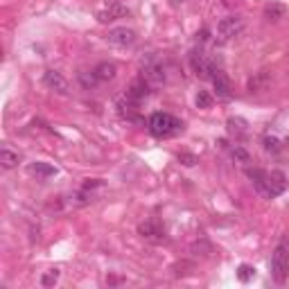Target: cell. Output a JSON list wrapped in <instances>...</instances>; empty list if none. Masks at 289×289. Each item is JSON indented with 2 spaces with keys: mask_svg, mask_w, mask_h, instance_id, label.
Returning <instances> with one entry per match:
<instances>
[{
  "mask_svg": "<svg viewBox=\"0 0 289 289\" xmlns=\"http://www.w3.org/2000/svg\"><path fill=\"white\" fill-rule=\"evenodd\" d=\"M18 161H20V156L16 154V151H12L7 145L0 149V163H3V167L5 170H14L16 165H18Z\"/></svg>",
  "mask_w": 289,
  "mask_h": 289,
  "instance_id": "cell-17",
  "label": "cell"
},
{
  "mask_svg": "<svg viewBox=\"0 0 289 289\" xmlns=\"http://www.w3.org/2000/svg\"><path fill=\"white\" fill-rule=\"evenodd\" d=\"M179 3H185V0H179Z\"/></svg>",
  "mask_w": 289,
  "mask_h": 289,
  "instance_id": "cell-26",
  "label": "cell"
},
{
  "mask_svg": "<svg viewBox=\"0 0 289 289\" xmlns=\"http://www.w3.org/2000/svg\"><path fill=\"white\" fill-rule=\"evenodd\" d=\"M226 127H228V134L235 140H244L249 136V124H247V120H242V118H228Z\"/></svg>",
  "mask_w": 289,
  "mask_h": 289,
  "instance_id": "cell-9",
  "label": "cell"
},
{
  "mask_svg": "<svg viewBox=\"0 0 289 289\" xmlns=\"http://www.w3.org/2000/svg\"><path fill=\"white\" fill-rule=\"evenodd\" d=\"M147 127H149V134L156 136V138H170V136H176L179 131H183L181 120L163 111L151 113L149 120H147Z\"/></svg>",
  "mask_w": 289,
  "mask_h": 289,
  "instance_id": "cell-2",
  "label": "cell"
},
{
  "mask_svg": "<svg viewBox=\"0 0 289 289\" xmlns=\"http://www.w3.org/2000/svg\"><path fill=\"white\" fill-rule=\"evenodd\" d=\"M269 266H271V278H274L278 285H282L289 278V242L287 239H280L276 244Z\"/></svg>",
  "mask_w": 289,
  "mask_h": 289,
  "instance_id": "cell-3",
  "label": "cell"
},
{
  "mask_svg": "<svg viewBox=\"0 0 289 289\" xmlns=\"http://www.w3.org/2000/svg\"><path fill=\"white\" fill-rule=\"evenodd\" d=\"M266 84H269V73H266V70H260V73H255L253 77L249 79V93H260V91H264Z\"/></svg>",
  "mask_w": 289,
  "mask_h": 289,
  "instance_id": "cell-16",
  "label": "cell"
},
{
  "mask_svg": "<svg viewBox=\"0 0 289 289\" xmlns=\"http://www.w3.org/2000/svg\"><path fill=\"white\" fill-rule=\"evenodd\" d=\"M79 81L86 91H91L93 86H95V81H100V79L95 77V73H79Z\"/></svg>",
  "mask_w": 289,
  "mask_h": 289,
  "instance_id": "cell-22",
  "label": "cell"
},
{
  "mask_svg": "<svg viewBox=\"0 0 289 289\" xmlns=\"http://www.w3.org/2000/svg\"><path fill=\"white\" fill-rule=\"evenodd\" d=\"M210 104H212V97H210L206 91H199V95H197V106H199V108H210Z\"/></svg>",
  "mask_w": 289,
  "mask_h": 289,
  "instance_id": "cell-24",
  "label": "cell"
},
{
  "mask_svg": "<svg viewBox=\"0 0 289 289\" xmlns=\"http://www.w3.org/2000/svg\"><path fill=\"white\" fill-rule=\"evenodd\" d=\"M95 77L100 79V81H108V79H113L116 77V73H118V68H116V63H108V61H102V63H97L95 66Z\"/></svg>",
  "mask_w": 289,
  "mask_h": 289,
  "instance_id": "cell-14",
  "label": "cell"
},
{
  "mask_svg": "<svg viewBox=\"0 0 289 289\" xmlns=\"http://www.w3.org/2000/svg\"><path fill=\"white\" fill-rule=\"evenodd\" d=\"M57 282H59V269H52V271H48V274L41 276V285L43 287H54Z\"/></svg>",
  "mask_w": 289,
  "mask_h": 289,
  "instance_id": "cell-20",
  "label": "cell"
},
{
  "mask_svg": "<svg viewBox=\"0 0 289 289\" xmlns=\"http://www.w3.org/2000/svg\"><path fill=\"white\" fill-rule=\"evenodd\" d=\"M253 276H255V269H253V266H251V264H239V269H237V278H239V280H242V282H249Z\"/></svg>",
  "mask_w": 289,
  "mask_h": 289,
  "instance_id": "cell-21",
  "label": "cell"
},
{
  "mask_svg": "<svg viewBox=\"0 0 289 289\" xmlns=\"http://www.w3.org/2000/svg\"><path fill=\"white\" fill-rule=\"evenodd\" d=\"M287 16V7L280 3H266L264 5V18L271 20V23H278V20H282Z\"/></svg>",
  "mask_w": 289,
  "mask_h": 289,
  "instance_id": "cell-11",
  "label": "cell"
},
{
  "mask_svg": "<svg viewBox=\"0 0 289 289\" xmlns=\"http://www.w3.org/2000/svg\"><path fill=\"white\" fill-rule=\"evenodd\" d=\"M179 161H181L185 167H192V165H197L199 163V158L194 154H188V151H181V154H179Z\"/></svg>",
  "mask_w": 289,
  "mask_h": 289,
  "instance_id": "cell-23",
  "label": "cell"
},
{
  "mask_svg": "<svg viewBox=\"0 0 289 289\" xmlns=\"http://www.w3.org/2000/svg\"><path fill=\"white\" fill-rule=\"evenodd\" d=\"M212 84H215V93L219 100H231V81L224 73H219L217 77H212Z\"/></svg>",
  "mask_w": 289,
  "mask_h": 289,
  "instance_id": "cell-12",
  "label": "cell"
},
{
  "mask_svg": "<svg viewBox=\"0 0 289 289\" xmlns=\"http://www.w3.org/2000/svg\"><path fill=\"white\" fill-rule=\"evenodd\" d=\"M106 41L116 48H131L136 43V32L129 27H113V30H108Z\"/></svg>",
  "mask_w": 289,
  "mask_h": 289,
  "instance_id": "cell-5",
  "label": "cell"
},
{
  "mask_svg": "<svg viewBox=\"0 0 289 289\" xmlns=\"http://www.w3.org/2000/svg\"><path fill=\"white\" fill-rule=\"evenodd\" d=\"M147 95H149V81H147L145 77H143V79H138V81H134L131 88L127 91V97H131V100H134V102H138V104L145 100Z\"/></svg>",
  "mask_w": 289,
  "mask_h": 289,
  "instance_id": "cell-10",
  "label": "cell"
},
{
  "mask_svg": "<svg viewBox=\"0 0 289 289\" xmlns=\"http://www.w3.org/2000/svg\"><path fill=\"white\" fill-rule=\"evenodd\" d=\"M30 172L34 174V176H39V179H50V176L57 174V167L50 165V163L36 161V163H32V165H30Z\"/></svg>",
  "mask_w": 289,
  "mask_h": 289,
  "instance_id": "cell-13",
  "label": "cell"
},
{
  "mask_svg": "<svg viewBox=\"0 0 289 289\" xmlns=\"http://www.w3.org/2000/svg\"><path fill=\"white\" fill-rule=\"evenodd\" d=\"M242 30H244L242 16H226V18H221L219 23H217V39H219L221 43L231 41L233 36L242 34Z\"/></svg>",
  "mask_w": 289,
  "mask_h": 289,
  "instance_id": "cell-4",
  "label": "cell"
},
{
  "mask_svg": "<svg viewBox=\"0 0 289 289\" xmlns=\"http://www.w3.org/2000/svg\"><path fill=\"white\" fill-rule=\"evenodd\" d=\"M190 63H192V68H194V73L197 75H204L206 77V63H208V57L204 54V50H192L190 52Z\"/></svg>",
  "mask_w": 289,
  "mask_h": 289,
  "instance_id": "cell-15",
  "label": "cell"
},
{
  "mask_svg": "<svg viewBox=\"0 0 289 289\" xmlns=\"http://www.w3.org/2000/svg\"><path fill=\"white\" fill-rule=\"evenodd\" d=\"M247 174H249L251 181H253L255 188H258V192H262L264 197H269V199H274V197H278V194H282V192H285V188H287L285 174L278 172V170L264 172V170H258V167H253V170L249 167Z\"/></svg>",
  "mask_w": 289,
  "mask_h": 289,
  "instance_id": "cell-1",
  "label": "cell"
},
{
  "mask_svg": "<svg viewBox=\"0 0 289 289\" xmlns=\"http://www.w3.org/2000/svg\"><path fill=\"white\" fill-rule=\"evenodd\" d=\"M43 84L50 91L59 93V95H66L68 93V81L59 70H46V73H43Z\"/></svg>",
  "mask_w": 289,
  "mask_h": 289,
  "instance_id": "cell-7",
  "label": "cell"
},
{
  "mask_svg": "<svg viewBox=\"0 0 289 289\" xmlns=\"http://www.w3.org/2000/svg\"><path fill=\"white\" fill-rule=\"evenodd\" d=\"M262 143H264V149L266 151H274V154H278V151L282 149V143L276 138V136H264Z\"/></svg>",
  "mask_w": 289,
  "mask_h": 289,
  "instance_id": "cell-19",
  "label": "cell"
},
{
  "mask_svg": "<svg viewBox=\"0 0 289 289\" xmlns=\"http://www.w3.org/2000/svg\"><path fill=\"white\" fill-rule=\"evenodd\" d=\"M231 156L235 158L237 163H244V165H249V163H251V156H249V151L244 149L242 145H233V147H231Z\"/></svg>",
  "mask_w": 289,
  "mask_h": 289,
  "instance_id": "cell-18",
  "label": "cell"
},
{
  "mask_svg": "<svg viewBox=\"0 0 289 289\" xmlns=\"http://www.w3.org/2000/svg\"><path fill=\"white\" fill-rule=\"evenodd\" d=\"M127 14H129V9L124 7L122 3L111 0L104 9L97 12V20H100V23H111V20H118V18H122V16H127Z\"/></svg>",
  "mask_w": 289,
  "mask_h": 289,
  "instance_id": "cell-6",
  "label": "cell"
},
{
  "mask_svg": "<svg viewBox=\"0 0 289 289\" xmlns=\"http://www.w3.org/2000/svg\"><path fill=\"white\" fill-rule=\"evenodd\" d=\"M138 233L143 235L145 239H151V242H161L163 239V228H161V224H158L156 219H147V221H143L138 226Z\"/></svg>",
  "mask_w": 289,
  "mask_h": 289,
  "instance_id": "cell-8",
  "label": "cell"
},
{
  "mask_svg": "<svg viewBox=\"0 0 289 289\" xmlns=\"http://www.w3.org/2000/svg\"><path fill=\"white\" fill-rule=\"evenodd\" d=\"M237 3H239V0H224V5H226V7H235Z\"/></svg>",
  "mask_w": 289,
  "mask_h": 289,
  "instance_id": "cell-25",
  "label": "cell"
}]
</instances>
